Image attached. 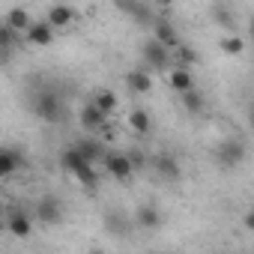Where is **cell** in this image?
<instances>
[{"label": "cell", "instance_id": "obj_1", "mask_svg": "<svg viewBox=\"0 0 254 254\" xmlns=\"http://www.w3.org/2000/svg\"><path fill=\"white\" fill-rule=\"evenodd\" d=\"M141 60H144V66L153 69V72H165V69L174 63L171 48H168L162 39H156V36H150V39L141 42Z\"/></svg>", "mask_w": 254, "mask_h": 254}, {"label": "cell", "instance_id": "obj_2", "mask_svg": "<svg viewBox=\"0 0 254 254\" xmlns=\"http://www.w3.org/2000/svg\"><path fill=\"white\" fill-rule=\"evenodd\" d=\"M105 171H108V177H114V180H120V183H129L132 180V174L138 171L135 168V162L129 159V153H120V150H108V156H105Z\"/></svg>", "mask_w": 254, "mask_h": 254}, {"label": "cell", "instance_id": "obj_3", "mask_svg": "<svg viewBox=\"0 0 254 254\" xmlns=\"http://www.w3.org/2000/svg\"><path fill=\"white\" fill-rule=\"evenodd\" d=\"M33 114L42 117V120H48V123L63 120V102H60V96H57L54 90L36 93V99H33Z\"/></svg>", "mask_w": 254, "mask_h": 254}, {"label": "cell", "instance_id": "obj_4", "mask_svg": "<svg viewBox=\"0 0 254 254\" xmlns=\"http://www.w3.org/2000/svg\"><path fill=\"white\" fill-rule=\"evenodd\" d=\"M54 36H57V27H54L48 18H42V21H33L21 39H24L27 45H33V48H48V45L54 42Z\"/></svg>", "mask_w": 254, "mask_h": 254}, {"label": "cell", "instance_id": "obj_5", "mask_svg": "<svg viewBox=\"0 0 254 254\" xmlns=\"http://www.w3.org/2000/svg\"><path fill=\"white\" fill-rule=\"evenodd\" d=\"M245 156H248V150H245V144H242L239 138H230V141H224V144L215 150V159H218L221 168H236V165H242Z\"/></svg>", "mask_w": 254, "mask_h": 254}, {"label": "cell", "instance_id": "obj_6", "mask_svg": "<svg viewBox=\"0 0 254 254\" xmlns=\"http://www.w3.org/2000/svg\"><path fill=\"white\" fill-rule=\"evenodd\" d=\"M78 120H81V129L87 132V135H96V132H105V123H108V114L105 111H99L96 105H93V99L78 111Z\"/></svg>", "mask_w": 254, "mask_h": 254}, {"label": "cell", "instance_id": "obj_7", "mask_svg": "<svg viewBox=\"0 0 254 254\" xmlns=\"http://www.w3.org/2000/svg\"><path fill=\"white\" fill-rule=\"evenodd\" d=\"M126 87H129L132 93H150L153 90V69H147L144 63L141 66H135V69H129L126 72Z\"/></svg>", "mask_w": 254, "mask_h": 254}, {"label": "cell", "instance_id": "obj_8", "mask_svg": "<svg viewBox=\"0 0 254 254\" xmlns=\"http://www.w3.org/2000/svg\"><path fill=\"white\" fill-rule=\"evenodd\" d=\"M168 87H171L177 96H183V93L194 90L197 84H194V75H191L189 66H171V72H168Z\"/></svg>", "mask_w": 254, "mask_h": 254}, {"label": "cell", "instance_id": "obj_9", "mask_svg": "<svg viewBox=\"0 0 254 254\" xmlns=\"http://www.w3.org/2000/svg\"><path fill=\"white\" fill-rule=\"evenodd\" d=\"M60 165H63V171H66V174L78 177V174H81L84 168H90L93 162H90V159L78 150V144H72V147H66V150L60 153Z\"/></svg>", "mask_w": 254, "mask_h": 254}, {"label": "cell", "instance_id": "obj_10", "mask_svg": "<svg viewBox=\"0 0 254 254\" xmlns=\"http://www.w3.org/2000/svg\"><path fill=\"white\" fill-rule=\"evenodd\" d=\"M36 218L42 221V224H60L63 221V206H60V200L57 197H42L39 203H36Z\"/></svg>", "mask_w": 254, "mask_h": 254}, {"label": "cell", "instance_id": "obj_11", "mask_svg": "<svg viewBox=\"0 0 254 254\" xmlns=\"http://www.w3.org/2000/svg\"><path fill=\"white\" fill-rule=\"evenodd\" d=\"M6 230L15 236V239H27L33 233V218L24 212V209H12L9 218H6Z\"/></svg>", "mask_w": 254, "mask_h": 254}, {"label": "cell", "instance_id": "obj_12", "mask_svg": "<svg viewBox=\"0 0 254 254\" xmlns=\"http://www.w3.org/2000/svg\"><path fill=\"white\" fill-rule=\"evenodd\" d=\"M153 36H156V39H162V42H165L171 51L183 45V36H180V30H177V27H174L168 18H156V21H153Z\"/></svg>", "mask_w": 254, "mask_h": 254}, {"label": "cell", "instance_id": "obj_13", "mask_svg": "<svg viewBox=\"0 0 254 254\" xmlns=\"http://www.w3.org/2000/svg\"><path fill=\"white\" fill-rule=\"evenodd\" d=\"M150 162H153V168H156V174H159L162 180H168V183H177V180H180V162H177L171 153H159V156H153Z\"/></svg>", "mask_w": 254, "mask_h": 254}, {"label": "cell", "instance_id": "obj_14", "mask_svg": "<svg viewBox=\"0 0 254 254\" xmlns=\"http://www.w3.org/2000/svg\"><path fill=\"white\" fill-rule=\"evenodd\" d=\"M126 126H129L138 138H147L153 132V120H150V114L144 108H132L129 114H126Z\"/></svg>", "mask_w": 254, "mask_h": 254}, {"label": "cell", "instance_id": "obj_15", "mask_svg": "<svg viewBox=\"0 0 254 254\" xmlns=\"http://www.w3.org/2000/svg\"><path fill=\"white\" fill-rule=\"evenodd\" d=\"M45 18H48L57 30H66V27L75 24V9H72L69 3H54V6H48Z\"/></svg>", "mask_w": 254, "mask_h": 254}, {"label": "cell", "instance_id": "obj_16", "mask_svg": "<svg viewBox=\"0 0 254 254\" xmlns=\"http://www.w3.org/2000/svg\"><path fill=\"white\" fill-rule=\"evenodd\" d=\"M135 224H138L141 230H159V224H162V212H159L153 203H141L138 212H135Z\"/></svg>", "mask_w": 254, "mask_h": 254}, {"label": "cell", "instance_id": "obj_17", "mask_svg": "<svg viewBox=\"0 0 254 254\" xmlns=\"http://www.w3.org/2000/svg\"><path fill=\"white\" fill-rule=\"evenodd\" d=\"M21 165H24V156H21L18 150H12V147H3V150H0V177H3V180H9Z\"/></svg>", "mask_w": 254, "mask_h": 254}, {"label": "cell", "instance_id": "obj_18", "mask_svg": "<svg viewBox=\"0 0 254 254\" xmlns=\"http://www.w3.org/2000/svg\"><path fill=\"white\" fill-rule=\"evenodd\" d=\"M75 144H78V150H81L93 165H96V162H105V156H108V150L96 141V135H93V138H81V141H75Z\"/></svg>", "mask_w": 254, "mask_h": 254}, {"label": "cell", "instance_id": "obj_19", "mask_svg": "<svg viewBox=\"0 0 254 254\" xmlns=\"http://www.w3.org/2000/svg\"><path fill=\"white\" fill-rule=\"evenodd\" d=\"M6 24H9V27H15V30L24 36V33H27V27L33 24V18H30V12H27L24 6H12V9L6 12Z\"/></svg>", "mask_w": 254, "mask_h": 254}, {"label": "cell", "instance_id": "obj_20", "mask_svg": "<svg viewBox=\"0 0 254 254\" xmlns=\"http://www.w3.org/2000/svg\"><path fill=\"white\" fill-rule=\"evenodd\" d=\"M93 105L99 108V111H105L108 117L117 111V105H120V99H117V93L114 90H108V87H102V90H96L93 93Z\"/></svg>", "mask_w": 254, "mask_h": 254}, {"label": "cell", "instance_id": "obj_21", "mask_svg": "<svg viewBox=\"0 0 254 254\" xmlns=\"http://www.w3.org/2000/svg\"><path fill=\"white\" fill-rule=\"evenodd\" d=\"M180 99H183V108H186L189 114H194V117H197V114H203V108H206V99H203V93H200L197 87H194V90H189V93H183Z\"/></svg>", "mask_w": 254, "mask_h": 254}, {"label": "cell", "instance_id": "obj_22", "mask_svg": "<svg viewBox=\"0 0 254 254\" xmlns=\"http://www.w3.org/2000/svg\"><path fill=\"white\" fill-rule=\"evenodd\" d=\"M218 48H221L227 57H239V54H245V39H242L239 33H227V36L218 42Z\"/></svg>", "mask_w": 254, "mask_h": 254}, {"label": "cell", "instance_id": "obj_23", "mask_svg": "<svg viewBox=\"0 0 254 254\" xmlns=\"http://www.w3.org/2000/svg\"><path fill=\"white\" fill-rule=\"evenodd\" d=\"M18 36H21V33L3 21V27H0V48H3V54H9V51L18 45Z\"/></svg>", "mask_w": 254, "mask_h": 254}, {"label": "cell", "instance_id": "obj_24", "mask_svg": "<svg viewBox=\"0 0 254 254\" xmlns=\"http://www.w3.org/2000/svg\"><path fill=\"white\" fill-rule=\"evenodd\" d=\"M171 57H174V66H191V63H197V51H191L186 42L180 48H174Z\"/></svg>", "mask_w": 254, "mask_h": 254}, {"label": "cell", "instance_id": "obj_25", "mask_svg": "<svg viewBox=\"0 0 254 254\" xmlns=\"http://www.w3.org/2000/svg\"><path fill=\"white\" fill-rule=\"evenodd\" d=\"M212 21H215V24H221V27H227V30H233V24H236L233 12H230L224 3H215V6H212Z\"/></svg>", "mask_w": 254, "mask_h": 254}, {"label": "cell", "instance_id": "obj_26", "mask_svg": "<svg viewBox=\"0 0 254 254\" xmlns=\"http://www.w3.org/2000/svg\"><path fill=\"white\" fill-rule=\"evenodd\" d=\"M129 159L135 162V168H144V165L150 162V156H147V153H141V150H129Z\"/></svg>", "mask_w": 254, "mask_h": 254}, {"label": "cell", "instance_id": "obj_27", "mask_svg": "<svg viewBox=\"0 0 254 254\" xmlns=\"http://www.w3.org/2000/svg\"><path fill=\"white\" fill-rule=\"evenodd\" d=\"M242 224H245V230H251V233H254V206L242 215Z\"/></svg>", "mask_w": 254, "mask_h": 254}, {"label": "cell", "instance_id": "obj_28", "mask_svg": "<svg viewBox=\"0 0 254 254\" xmlns=\"http://www.w3.org/2000/svg\"><path fill=\"white\" fill-rule=\"evenodd\" d=\"M248 126H251V129H254V102L248 105Z\"/></svg>", "mask_w": 254, "mask_h": 254}, {"label": "cell", "instance_id": "obj_29", "mask_svg": "<svg viewBox=\"0 0 254 254\" xmlns=\"http://www.w3.org/2000/svg\"><path fill=\"white\" fill-rule=\"evenodd\" d=\"M248 39H254V15H251V21H248Z\"/></svg>", "mask_w": 254, "mask_h": 254}, {"label": "cell", "instance_id": "obj_30", "mask_svg": "<svg viewBox=\"0 0 254 254\" xmlns=\"http://www.w3.org/2000/svg\"><path fill=\"white\" fill-rule=\"evenodd\" d=\"M156 3H162V6H168V3H174V0H156Z\"/></svg>", "mask_w": 254, "mask_h": 254}]
</instances>
